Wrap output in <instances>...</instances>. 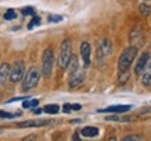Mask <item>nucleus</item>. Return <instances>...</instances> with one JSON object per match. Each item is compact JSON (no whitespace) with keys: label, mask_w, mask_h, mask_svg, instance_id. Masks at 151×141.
I'll return each mask as SVG.
<instances>
[{"label":"nucleus","mask_w":151,"mask_h":141,"mask_svg":"<svg viewBox=\"0 0 151 141\" xmlns=\"http://www.w3.org/2000/svg\"><path fill=\"white\" fill-rule=\"evenodd\" d=\"M139 53V49L137 46H127V48L124 49L123 52L120 53L119 56V60H118V67H119V71H126L129 69L132 63L134 62L136 56Z\"/></svg>","instance_id":"1"},{"label":"nucleus","mask_w":151,"mask_h":141,"mask_svg":"<svg viewBox=\"0 0 151 141\" xmlns=\"http://www.w3.org/2000/svg\"><path fill=\"white\" fill-rule=\"evenodd\" d=\"M41 70L37 67H31L29 70L25 73V76L22 78L21 82V88L22 91H31L32 88H35L38 85V82L41 80Z\"/></svg>","instance_id":"2"},{"label":"nucleus","mask_w":151,"mask_h":141,"mask_svg":"<svg viewBox=\"0 0 151 141\" xmlns=\"http://www.w3.org/2000/svg\"><path fill=\"white\" fill-rule=\"evenodd\" d=\"M53 64H55V50L52 48H46L43 50V56H42V74L43 78H49L53 70Z\"/></svg>","instance_id":"3"},{"label":"nucleus","mask_w":151,"mask_h":141,"mask_svg":"<svg viewBox=\"0 0 151 141\" xmlns=\"http://www.w3.org/2000/svg\"><path fill=\"white\" fill-rule=\"evenodd\" d=\"M71 41L69 38H66L62 45H60V50H59V56H58V64L60 69H66L69 62L71 59Z\"/></svg>","instance_id":"4"},{"label":"nucleus","mask_w":151,"mask_h":141,"mask_svg":"<svg viewBox=\"0 0 151 141\" xmlns=\"http://www.w3.org/2000/svg\"><path fill=\"white\" fill-rule=\"evenodd\" d=\"M112 53V44L109 39H102L101 44L97 49V64H104L105 60L109 57V54Z\"/></svg>","instance_id":"5"},{"label":"nucleus","mask_w":151,"mask_h":141,"mask_svg":"<svg viewBox=\"0 0 151 141\" xmlns=\"http://www.w3.org/2000/svg\"><path fill=\"white\" fill-rule=\"evenodd\" d=\"M25 76V63L22 60H17L14 64L11 66V73H10V81L11 82H18L22 80Z\"/></svg>","instance_id":"6"},{"label":"nucleus","mask_w":151,"mask_h":141,"mask_svg":"<svg viewBox=\"0 0 151 141\" xmlns=\"http://www.w3.org/2000/svg\"><path fill=\"white\" fill-rule=\"evenodd\" d=\"M148 62H150V53H148V52H143L141 56L139 57V60H137V63H136V67H134L136 76H141V74L144 73Z\"/></svg>","instance_id":"7"},{"label":"nucleus","mask_w":151,"mask_h":141,"mask_svg":"<svg viewBox=\"0 0 151 141\" xmlns=\"http://www.w3.org/2000/svg\"><path fill=\"white\" fill-rule=\"evenodd\" d=\"M80 54L83 63H84V69H87L90 63H91V45L88 42H83L80 45Z\"/></svg>","instance_id":"8"},{"label":"nucleus","mask_w":151,"mask_h":141,"mask_svg":"<svg viewBox=\"0 0 151 141\" xmlns=\"http://www.w3.org/2000/svg\"><path fill=\"white\" fill-rule=\"evenodd\" d=\"M84 78H86V76H84V71L80 70V69H77L76 71L70 73V78H69V87H70V88L78 87L81 82L84 81Z\"/></svg>","instance_id":"9"},{"label":"nucleus","mask_w":151,"mask_h":141,"mask_svg":"<svg viewBox=\"0 0 151 141\" xmlns=\"http://www.w3.org/2000/svg\"><path fill=\"white\" fill-rule=\"evenodd\" d=\"M132 106L130 105H113V106H108L105 109H99V113H124L129 112Z\"/></svg>","instance_id":"10"},{"label":"nucleus","mask_w":151,"mask_h":141,"mask_svg":"<svg viewBox=\"0 0 151 141\" xmlns=\"http://www.w3.org/2000/svg\"><path fill=\"white\" fill-rule=\"evenodd\" d=\"M53 123L52 120H28V122H22L18 123V127H41V126H46Z\"/></svg>","instance_id":"11"},{"label":"nucleus","mask_w":151,"mask_h":141,"mask_svg":"<svg viewBox=\"0 0 151 141\" xmlns=\"http://www.w3.org/2000/svg\"><path fill=\"white\" fill-rule=\"evenodd\" d=\"M10 73H11V66L9 63H1L0 64V82H6L10 80Z\"/></svg>","instance_id":"12"},{"label":"nucleus","mask_w":151,"mask_h":141,"mask_svg":"<svg viewBox=\"0 0 151 141\" xmlns=\"http://www.w3.org/2000/svg\"><path fill=\"white\" fill-rule=\"evenodd\" d=\"M81 134L84 137H97L99 134V130L97 127H92V126H87L81 130Z\"/></svg>","instance_id":"13"},{"label":"nucleus","mask_w":151,"mask_h":141,"mask_svg":"<svg viewBox=\"0 0 151 141\" xmlns=\"http://www.w3.org/2000/svg\"><path fill=\"white\" fill-rule=\"evenodd\" d=\"M141 82L144 85H151V63L147 64L144 73L141 74Z\"/></svg>","instance_id":"14"},{"label":"nucleus","mask_w":151,"mask_h":141,"mask_svg":"<svg viewBox=\"0 0 151 141\" xmlns=\"http://www.w3.org/2000/svg\"><path fill=\"white\" fill-rule=\"evenodd\" d=\"M59 105H56V103H49V105H45L43 106V112L45 113H50V115H56L59 113Z\"/></svg>","instance_id":"15"},{"label":"nucleus","mask_w":151,"mask_h":141,"mask_svg":"<svg viewBox=\"0 0 151 141\" xmlns=\"http://www.w3.org/2000/svg\"><path fill=\"white\" fill-rule=\"evenodd\" d=\"M66 69H67L69 73H73V71H76L78 69V60H77L76 56H71V59H70V62H69V64H67Z\"/></svg>","instance_id":"16"},{"label":"nucleus","mask_w":151,"mask_h":141,"mask_svg":"<svg viewBox=\"0 0 151 141\" xmlns=\"http://www.w3.org/2000/svg\"><path fill=\"white\" fill-rule=\"evenodd\" d=\"M139 13H140L143 17H147L151 14V7L148 4H146V3H143V4L139 6Z\"/></svg>","instance_id":"17"},{"label":"nucleus","mask_w":151,"mask_h":141,"mask_svg":"<svg viewBox=\"0 0 151 141\" xmlns=\"http://www.w3.org/2000/svg\"><path fill=\"white\" fill-rule=\"evenodd\" d=\"M17 17V13L13 9H10V10H7L6 11V14H4V18L6 20H14Z\"/></svg>","instance_id":"18"},{"label":"nucleus","mask_w":151,"mask_h":141,"mask_svg":"<svg viewBox=\"0 0 151 141\" xmlns=\"http://www.w3.org/2000/svg\"><path fill=\"white\" fill-rule=\"evenodd\" d=\"M39 22H41V18H39L38 16H34V18L31 20V22L28 24V28L31 29V28H34L35 25H39Z\"/></svg>","instance_id":"19"},{"label":"nucleus","mask_w":151,"mask_h":141,"mask_svg":"<svg viewBox=\"0 0 151 141\" xmlns=\"http://www.w3.org/2000/svg\"><path fill=\"white\" fill-rule=\"evenodd\" d=\"M21 13L24 16H29V14H31V16H35V11H34L32 7H24L21 10Z\"/></svg>","instance_id":"20"},{"label":"nucleus","mask_w":151,"mask_h":141,"mask_svg":"<svg viewBox=\"0 0 151 141\" xmlns=\"http://www.w3.org/2000/svg\"><path fill=\"white\" fill-rule=\"evenodd\" d=\"M122 140L123 141H140L141 137H139V136H124Z\"/></svg>","instance_id":"21"},{"label":"nucleus","mask_w":151,"mask_h":141,"mask_svg":"<svg viewBox=\"0 0 151 141\" xmlns=\"http://www.w3.org/2000/svg\"><path fill=\"white\" fill-rule=\"evenodd\" d=\"M16 115H11L9 112H3V110H0V117L1 119H11V117H14Z\"/></svg>","instance_id":"22"},{"label":"nucleus","mask_w":151,"mask_h":141,"mask_svg":"<svg viewBox=\"0 0 151 141\" xmlns=\"http://www.w3.org/2000/svg\"><path fill=\"white\" fill-rule=\"evenodd\" d=\"M48 21L49 22H59V21H62V17L60 16H49V18H48Z\"/></svg>","instance_id":"23"},{"label":"nucleus","mask_w":151,"mask_h":141,"mask_svg":"<svg viewBox=\"0 0 151 141\" xmlns=\"http://www.w3.org/2000/svg\"><path fill=\"white\" fill-rule=\"evenodd\" d=\"M136 119H137L136 116H123V117H120V122H133Z\"/></svg>","instance_id":"24"},{"label":"nucleus","mask_w":151,"mask_h":141,"mask_svg":"<svg viewBox=\"0 0 151 141\" xmlns=\"http://www.w3.org/2000/svg\"><path fill=\"white\" fill-rule=\"evenodd\" d=\"M71 110H73V109H71L70 103H65V105H63V112H65V113H70Z\"/></svg>","instance_id":"25"},{"label":"nucleus","mask_w":151,"mask_h":141,"mask_svg":"<svg viewBox=\"0 0 151 141\" xmlns=\"http://www.w3.org/2000/svg\"><path fill=\"white\" fill-rule=\"evenodd\" d=\"M106 120H109V122H120V117L119 116H106Z\"/></svg>","instance_id":"26"},{"label":"nucleus","mask_w":151,"mask_h":141,"mask_svg":"<svg viewBox=\"0 0 151 141\" xmlns=\"http://www.w3.org/2000/svg\"><path fill=\"white\" fill-rule=\"evenodd\" d=\"M22 108H31V101H28V98L27 99H25V101H24V103H22Z\"/></svg>","instance_id":"27"},{"label":"nucleus","mask_w":151,"mask_h":141,"mask_svg":"<svg viewBox=\"0 0 151 141\" xmlns=\"http://www.w3.org/2000/svg\"><path fill=\"white\" fill-rule=\"evenodd\" d=\"M38 103H39V101H38V99H32V101H31V109L37 108V106H38Z\"/></svg>","instance_id":"28"},{"label":"nucleus","mask_w":151,"mask_h":141,"mask_svg":"<svg viewBox=\"0 0 151 141\" xmlns=\"http://www.w3.org/2000/svg\"><path fill=\"white\" fill-rule=\"evenodd\" d=\"M140 113H141V115L151 113V108H144V109H141V110H140Z\"/></svg>","instance_id":"29"},{"label":"nucleus","mask_w":151,"mask_h":141,"mask_svg":"<svg viewBox=\"0 0 151 141\" xmlns=\"http://www.w3.org/2000/svg\"><path fill=\"white\" fill-rule=\"evenodd\" d=\"M71 109H73V110H80L81 105H78V103H73V105H71Z\"/></svg>","instance_id":"30"},{"label":"nucleus","mask_w":151,"mask_h":141,"mask_svg":"<svg viewBox=\"0 0 151 141\" xmlns=\"http://www.w3.org/2000/svg\"><path fill=\"white\" fill-rule=\"evenodd\" d=\"M42 112H43V108L42 109H35L34 108V113L35 115H39V113H42Z\"/></svg>","instance_id":"31"}]
</instances>
